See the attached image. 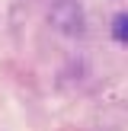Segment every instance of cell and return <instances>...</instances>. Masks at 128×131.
<instances>
[{
    "label": "cell",
    "mask_w": 128,
    "mask_h": 131,
    "mask_svg": "<svg viewBox=\"0 0 128 131\" xmlns=\"http://www.w3.org/2000/svg\"><path fill=\"white\" fill-rule=\"evenodd\" d=\"M112 38L122 45H128V13H119L112 19Z\"/></svg>",
    "instance_id": "obj_1"
}]
</instances>
